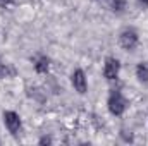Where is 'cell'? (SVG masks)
<instances>
[{
  "mask_svg": "<svg viewBox=\"0 0 148 146\" xmlns=\"http://www.w3.org/2000/svg\"><path fill=\"white\" fill-rule=\"evenodd\" d=\"M48 67H50V60L47 59V57H40L36 60V64H35V69H36V72H47L48 71Z\"/></svg>",
  "mask_w": 148,
  "mask_h": 146,
  "instance_id": "obj_7",
  "label": "cell"
},
{
  "mask_svg": "<svg viewBox=\"0 0 148 146\" xmlns=\"http://www.w3.org/2000/svg\"><path fill=\"white\" fill-rule=\"evenodd\" d=\"M107 105H109L110 113H114V115H121V113L126 110V100H124V96H122L119 91H112L110 95H109Z\"/></svg>",
  "mask_w": 148,
  "mask_h": 146,
  "instance_id": "obj_1",
  "label": "cell"
},
{
  "mask_svg": "<svg viewBox=\"0 0 148 146\" xmlns=\"http://www.w3.org/2000/svg\"><path fill=\"white\" fill-rule=\"evenodd\" d=\"M3 122H5V127L9 129L10 134H17L21 131V117L16 112H5L3 113Z\"/></svg>",
  "mask_w": 148,
  "mask_h": 146,
  "instance_id": "obj_3",
  "label": "cell"
},
{
  "mask_svg": "<svg viewBox=\"0 0 148 146\" xmlns=\"http://www.w3.org/2000/svg\"><path fill=\"white\" fill-rule=\"evenodd\" d=\"M136 76L141 83H148V62H140L136 67Z\"/></svg>",
  "mask_w": 148,
  "mask_h": 146,
  "instance_id": "obj_6",
  "label": "cell"
},
{
  "mask_svg": "<svg viewBox=\"0 0 148 146\" xmlns=\"http://www.w3.org/2000/svg\"><path fill=\"white\" fill-rule=\"evenodd\" d=\"M140 2H141L143 5H148V0H140Z\"/></svg>",
  "mask_w": 148,
  "mask_h": 146,
  "instance_id": "obj_10",
  "label": "cell"
},
{
  "mask_svg": "<svg viewBox=\"0 0 148 146\" xmlns=\"http://www.w3.org/2000/svg\"><path fill=\"white\" fill-rule=\"evenodd\" d=\"M73 86L77 93H81V95L86 93V77H84V72L81 69L73 72Z\"/></svg>",
  "mask_w": 148,
  "mask_h": 146,
  "instance_id": "obj_5",
  "label": "cell"
},
{
  "mask_svg": "<svg viewBox=\"0 0 148 146\" xmlns=\"http://www.w3.org/2000/svg\"><path fill=\"white\" fill-rule=\"evenodd\" d=\"M119 69H121V64L117 59H107L105 60V67H103V74L107 79H115L119 76Z\"/></svg>",
  "mask_w": 148,
  "mask_h": 146,
  "instance_id": "obj_4",
  "label": "cell"
},
{
  "mask_svg": "<svg viewBox=\"0 0 148 146\" xmlns=\"http://www.w3.org/2000/svg\"><path fill=\"white\" fill-rule=\"evenodd\" d=\"M112 7H114V10H122L124 0H112Z\"/></svg>",
  "mask_w": 148,
  "mask_h": 146,
  "instance_id": "obj_8",
  "label": "cell"
},
{
  "mask_svg": "<svg viewBox=\"0 0 148 146\" xmlns=\"http://www.w3.org/2000/svg\"><path fill=\"white\" fill-rule=\"evenodd\" d=\"M12 0H0V5H9Z\"/></svg>",
  "mask_w": 148,
  "mask_h": 146,
  "instance_id": "obj_9",
  "label": "cell"
},
{
  "mask_svg": "<svg viewBox=\"0 0 148 146\" xmlns=\"http://www.w3.org/2000/svg\"><path fill=\"white\" fill-rule=\"evenodd\" d=\"M119 43H121L122 48L133 50L138 45V35H136V31L134 29H124L121 33V36H119Z\"/></svg>",
  "mask_w": 148,
  "mask_h": 146,
  "instance_id": "obj_2",
  "label": "cell"
}]
</instances>
